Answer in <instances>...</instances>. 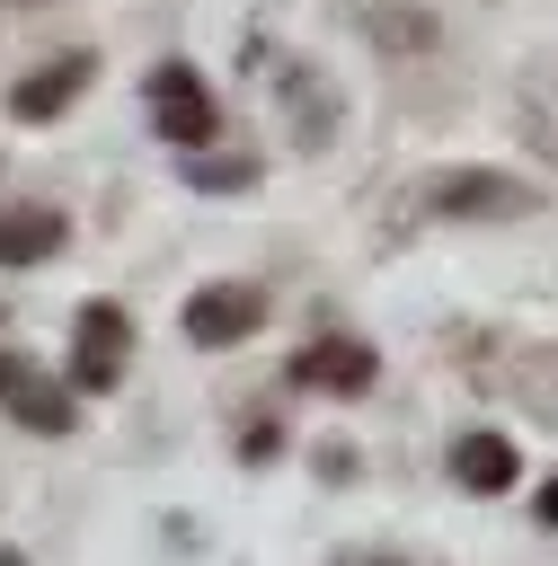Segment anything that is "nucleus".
Masks as SVG:
<instances>
[{
	"mask_svg": "<svg viewBox=\"0 0 558 566\" xmlns=\"http://www.w3.org/2000/svg\"><path fill=\"white\" fill-rule=\"evenodd\" d=\"M124 345H133V318H124V301H89L80 318H71V389H115L124 380Z\"/></svg>",
	"mask_w": 558,
	"mask_h": 566,
	"instance_id": "1",
	"label": "nucleus"
},
{
	"mask_svg": "<svg viewBox=\"0 0 558 566\" xmlns=\"http://www.w3.org/2000/svg\"><path fill=\"white\" fill-rule=\"evenodd\" d=\"M257 327H266V292H257V283H204V292L186 301V345H204V354L248 345Z\"/></svg>",
	"mask_w": 558,
	"mask_h": 566,
	"instance_id": "2",
	"label": "nucleus"
},
{
	"mask_svg": "<svg viewBox=\"0 0 558 566\" xmlns=\"http://www.w3.org/2000/svg\"><path fill=\"white\" fill-rule=\"evenodd\" d=\"M151 115H159V142H177V150H204L221 133V115H213V97H204V80L186 62H159L151 71Z\"/></svg>",
	"mask_w": 558,
	"mask_h": 566,
	"instance_id": "3",
	"label": "nucleus"
},
{
	"mask_svg": "<svg viewBox=\"0 0 558 566\" xmlns=\"http://www.w3.org/2000/svg\"><path fill=\"white\" fill-rule=\"evenodd\" d=\"M0 407H9L27 433H44V442H53V433H71V389H53L27 354H0Z\"/></svg>",
	"mask_w": 558,
	"mask_h": 566,
	"instance_id": "4",
	"label": "nucleus"
},
{
	"mask_svg": "<svg viewBox=\"0 0 558 566\" xmlns=\"http://www.w3.org/2000/svg\"><path fill=\"white\" fill-rule=\"evenodd\" d=\"M89 80H97V53H53L44 71L9 80V115H18V124H44V115H62V106H71Z\"/></svg>",
	"mask_w": 558,
	"mask_h": 566,
	"instance_id": "5",
	"label": "nucleus"
},
{
	"mask_svg": "<svg viewBox=\"0 0 558 566\" xmlns=\"http://www.w3.org/2000/svg\"><path fill=\"white\" fill-rule=\"evenodd\" d=\"M292 380H301V389H337V398H354V389L381 380V354L354 345V336H328V345H301V354H292Z\"/></svg>",
	"mask_w": 558,
	"mask_h": 566,
	"instance_id": "6",
	"label": "nucleus"
},
{
	"mask_svg": "<svg viewBox=\"0 0 558 566\" xmlns=\"http://www.w3.org/2000/svg\"><path fill=\"white\" fill-rule=\"evenodd\" d=\"M514 478H523V451H514L505 433H487V424H478V433H461V442H452V486H469V495H505Z\"/></svg>",
	"mask_w": 558,
	"mask_h": 566,
	"instance_id": "7",
	"label": "nucleus"
},
{
	"mask_svg": "<svg viewBox=\"0 0 558 566\" xmlns=\"http://www.w3.org/2000/svg\"><path fill=\"white\" fill-rule=\"evenodd\" d=\"M71 239V221L53 203H0V265H44Z\"/></svg>",
	"mask_w": 558,
	"mask_h": 566,
	"instance_id": "8",
	"label": "nucleus"
},
{
	"mask_svg": "<svg viewBox=\"0 0 558 566\" xmlns=\"http://www.w3.org/2000/svg\"><path fill=\"white\" fill-rule=\"evenodd\" d=\"M434 203L443 212H531L540 195L514 177H487V168H452V177H434Z\"/></svg>",
	"mask_w": 558,
	"mask_h": 566,
	"instance_id": "9",
	"label": "nucleus"
},
{
	"mask_svg": "<svg viewBox=\"0 0 558 566\" xmlns=\"http://www.w3.org/2000/svg\"><path fill=\"white\" fill-rule=\"evenodd\" d=\"M186 177L204 186V195H239V186H257V159L239 150V159H186Z\"/></svg>",
	"mask_w": 558,
	"mask_h": 566,
	"instance_id": "10",
	"label": "nucleus"
},
{
	"mask_svg": "<svg viewBox=\"0 0 558 566\" xmlns=\"http://www.w3.org/2000/svg\"><path fill=\"white\" fill-rule=\"evenodd\" d=\"M381 44H434V18H372Z\"/></svg>",
	"mask_w": 558,
	"mask_h": 566,
	"instance_id": "11",
	"label": "nucleus"
},
{
	"mask_svg": "<svg viewBox=\"0 0 558 566\" xmlns=\"http://www.w3.org/2000/svg\"><path fill=\"white\" fill-rule=\"evenodd\" d=\"M0 566H18V548H0Z\"/></svg>",
	"mask_w": 558,
	"mask_h": 566,
	"instance_id": "12",
	"label": "nucleus"
}]
</instances>
